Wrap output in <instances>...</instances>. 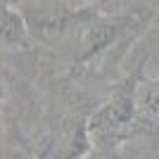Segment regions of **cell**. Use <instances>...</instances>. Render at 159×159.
I'll list each match as a JSON object with an SVG mask.
<instances>
[{
	"label": "cell",
	"mask_w": 159,
	"mask_h": 159,
	"mask_svg": "<svg viewBox=\"0 0 159 159\" xmlns=\"http://www.w3.org/2000/svg\"><path fill=\"white\" fill-rule=\"evenodd\" d=\"M26 36V26L21 24L19 14L12 12L10 7L0 5V38L12 40V43H21Z\"/></svg>",
	"instance_id": "2"
},
{
	"label": "cell",
	"mask_w": 159,
	"mask_h": 159,
	"mask_svg": "<svg viewBox=\"0 0 159 159\" xmlns=\"http://www.w3.org/2000/svg\"><path fill=\"white\" fill-rule=\"evenodd\" d=\"M131 105H133L131 98H126V95L114 98L112 102H107V105L95 114V119L90 121V128H93V131H100V133H109L112 128L124 126L133 114Z\"/></svg>",
	"instance_id": "1"
},
{
	"label": "cell",
	"mask_w": 159,
	"mask_h": 159,
	"mask_svg": "<svg viewBox=\"0 0 159 159\" xmlns=\"http://www.w3.org/2000/svg\"><path fill=\"white\" fill-rule=\"evenodd\" d=\"M147 102H150V107H152L154 112H159V81L154 83L152 93H150V98H147Z\"/></svg>",
	"instance_id": "3"
},
{
	"label": "cell",
	"mask_w": 159,
	"mask_h": 159,
	"mask_svg": "<svg viewBox=\"0 0 159 159\" xmlns=\"http://www.w3.org/2000/svg\"><path fill=\"white\" fill-rule=\"evenodd\" d=\"M2 93H5V86H2V79H0V100H2Z\"/></svg>",
	"instance_id": "4"
}]
</instances>
